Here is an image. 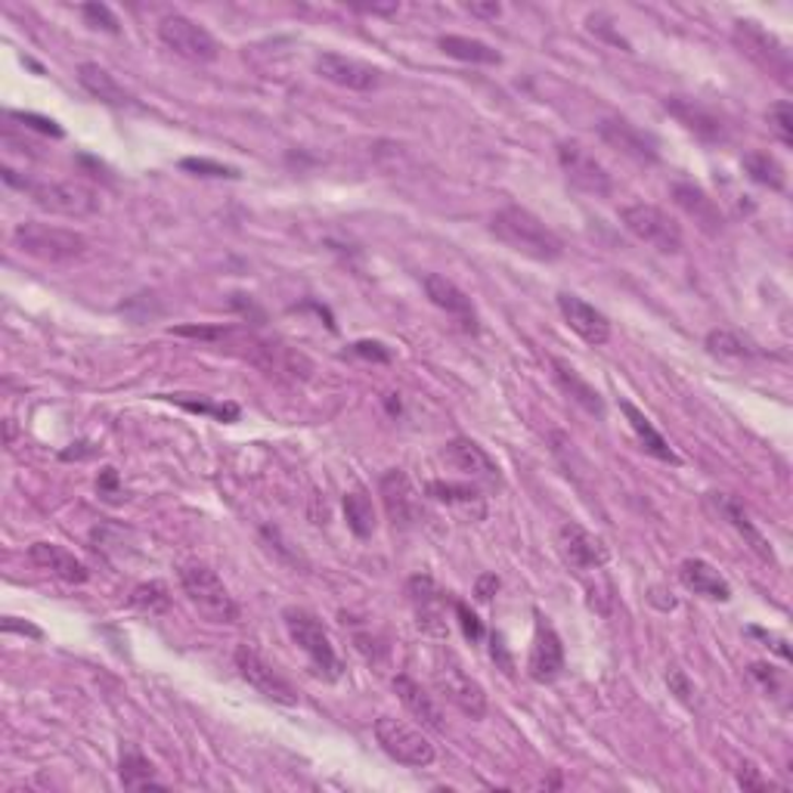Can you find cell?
<instances>
[{
  "label": "cell",
  "instance_id": "19",
  "mask_svg": "<svg viewBox=\"0 0 793 793\" xmlns=\"http://www.w3.org/2000/svg\"><path fill=\"white\" fill-rule=\"evenodd\" d=\"M422 286H425V295L431 298V304L434 308H441L444 313H449L453 320H456V326L465 332H471V335H478L481 329V320H478V310H474V301L465 295L453 279H446L441 273H428L425 279H422Z\"/></svg>",
  "mask_w": 793,
  "mask_h": 793
},
{
  "label": "cell",
  "instance_id": "44",
  "mask_svg": "<svg viewBox=\"0 0 793 793\" xmlns=\"http://www.w3.org/2000/svg\"><path fill=\"white\" fill-rule=\"evenodd\" d=\"M348 353L363 357V360H375V363H391V360H394L391 348H385L382 341H353L348 348Z\"/></svg>",
  "mask_w": 793,
  "mask_h": 793
},
{
  "label": "cell",
  "instance_id": "4",
  "mask_svg": "<svg viewBox=\"0 0 793 793\" xmlns=\"http://www.w3.org/2000/svg\"><path fill=\"white\" fill-rule=\"evenodd\" d=\"M283 620H286V629H289L291 641L308 654L313 673L323 676L326 682H338L345 666H341V658L335 654L329 629L320 623V617L304 611V608H286Z\"/></svg>",
  "mask_w": 793,
  "mask_h": 793
},
{
  "label": "cell",
  "instance_id": "6",
  "mask_svg": "<svg viewBox=\"0 0 793 793\" xmlns=\"http://www.w3.org/2000/svg\"><path fill=\"white\" fill-rule=\"evenodd\" d=\"M375 741L382 744V750L391 759H397L404 766H412V769H428L437 759L434 744L419 729H412L409 722L397 717L375 719Z\"/></svg>",
  "mask_w": 793,
  "mask_h": 793
},
{
  "label": "cell",
  "instance_id": "51",
  "mask_svg": "<svg viewBox=\"0 0 793 793\" xmlns=\"http://www.w3.org/2000/svg\"><path fill=\"white\" fill-rule=\"evenodd\" d=\"M589 28H592V32H599V35H604V38H611L614 44H623V47H629V44L620 38V35H614V32H611V22H604V16H601V13L589 16Z\"/></svg>",
  "mask_w": 793,
  "mask_h": 793
},
{
  "label": "cell",
  "instance_id": "31",
  "mask_svg": "<svg viewBox=\"0 0 793 793\" xmlns=\"http://www.w3.org/2000/svg\"><path fill=\"white\" fill-rule=\"evenodd\" d=\"M446 57L459 59V62H474V65H500L503 53L496 47H490L486 40L465 38V35H444L437 40Z\"/></svg>",
  "mask_w": 793,
  "mask_h": 793
},
{
  "label": "cell",
  "instance_id": "17",
  "mask_svg": "<svg viewBox=\"0 0 793 793\" xmlns=\"http://www.w3.org/2000/svg\"><path fill=\"white\" fill-rule=\"evenodd\" d=\"M434 682H437V692L453 704L459 707L468 719H484L486 717V695L484 688L474 682V678L465 673L459 663H446L434 673Z\"/></svg>",
  "mask_w": 793,
  "mask_h": 793
},
{
  "label": "cell",
  "instance_id": "20",
  "mask_svg": "<svg viewBox=\"0 0 793 793\" xmlns=\"http://www.w3.org/2000/svg\"><path fill=\"white\" fill-rule=\"evenodd\" d=\"M558 310H562L564 323L577 332L586 345L599 348V345H608V341H611V320H608L599 308H592L589 301H582L580 295L562 291V295H558Z\"/></svg>",
  "mask_w": 793,
  "mask_h": 793
},
{
  "label": "cell",
  "instance_id": "41",
  "mask_svg": "<svg viewBox=\"0 0 793 793\" xmlns=\"http://www.w3.org/2000/svg\"><path fill=\"white\" fill-rule=\"evenodd\" d=\"M180 168H183V171H190V175H195V177H230V180L239 177L236 168H230V165H220V161H212V158H183V161H180Z\"/></svg>",
  "mask_w": 793,
  "mask_h": 793
},
{
  "label": "cell",
  "instance_id": "42",
  "mask_svg": "<svg viewBox=\"0 0 793 793\" xmlns=\"http://www.w3.org/2000/svg\"><path fill=\"white\" fill-rule=\"evenodd\" d=\"M666 685H670V695H676V700H682L685 707H695L697 704V688L692 678L685 676L678 666H673L670 673H666Z\"/></svg>",
  "mask_w": 793,
  "mask_h": 793
},
{
  "label": "cell",
  "instance_id": "3",
  "mask_svg": "<svg viewBox=\"0 0 793 793\" xmlns=\"http://www.w3.org/2000/svg\"><path fill=\"white\" fill-rule=\"evenodd\" d=\"M13 245L28 257H38L47 264H65V261H77L84 257L91 242L87 236L77 230H65V227H53V224H38V220H25L13 230Z\"/></svg>",
  "mask_w": 793,
  "mask_h": 793
},
{
  "label": "cell",
  "instance_id": "35",
  "mask_svg": "<svg viewBox=\"0 0 793 793\" xmlns=\"http://www.w3.org/2000/svg\"><path fill=\"white\" fill-rule=\"evenodd\" d=\"M168 604H171L168 586L158 580L143 582L131 592V608L143 611V614H161V611H168Z\"/></svg>",
  "mask_w": 793,
  "mask_h": 793
},
{
  "label": "cell",
  "instance_id": "28",
  "mask_svg": "<svg viewBox=\"0 0 793 793\" xmlns=\"http://www.w3.org/2000/svg\"><path fill=\"white\" fill-rule=\"evenodd\" d=\"M394 692L400 697V704L407 707L412 717L419 719L428 729H444V717H441V707L434 704V697L428 695L425 688L409 676H394Z\"/></svg>",
  "mask_w": 793,
  "mask_h": 793
},
{
  "label": "cell",
  "instance_id": "43",
  "mask_svg": "<svg viewBox=\"0 0 793 793\" xmlns=\"http://www.w3.org/2000/svg\"><path fill=\"white\" fill-rule=\"evenodd\" d=\"M453 608H456V617H459V623H462L465 639H471V641L484 639V623L478 620V614H474V611H468V604H465V601H456Z\"/></svg>",
  "mask_w": 793,
  "mask_h": 793
},
{
  "label": "cell",
  "instance_id": "33",
  "mask_svg": "<svg viewBox=\"0 0 793 793\" xmlns=\"http://www.w3.org/2000/svg\"><path fill=\"white\" fill-rule=\"evenodd\" d=\"M118 774H121V784L131 788V791H146V788H165V781L155 774V766L146 759V756L128 747L121 754V762H118Z\"/></svg>",
  "mask_w": 793,
  "mask_h": 793
},
{
  "label": "cell",
  "instance_id": "47",
  "mask_svg": "<svg viewBox=\"0 0 793 793\" xmlns=\"http://www.w3.org/2000/svg\"><path fill=\"white\" fill-rule=\"evenodd\" d=\"M737 784H741L744 791H769V788H774L772 781H769V778H762V774H759V769H756V766H750V762L737 769Z\"/></svg>",
  "mask_w": 793,
  "mask_h": 793
},
{
  "label": "cell",
  "instance_id": "18",
  "mask_svg": "<svg viewBox=\"0 0 793 793\" xmlns=\"http://www.w3.org/2000/svg\"><path fill=\"white\" fill-rule=\"evenodd\" d=\"M444 459L453 465L456 471H462L465 478H471L474 484L484 486L503 484V471H500V465L493 462V456H490L481 444H474L471 437H453V441L446 444Z\"/></svg>",
  "mask_w": 793,
  "mask_h": 793
},
{
  "label": "cell",
  "instance_id": "34",
  "mask_svg": "<svg viewBox=\"0 0 793 793\" xmlns=\"http://www.w3.org/2000/svg\"><path fill=\"white\" fill-rule=\"evenodd\" d=\"M345 518H348V527L360 540L372 537V530H375V508H372V500H369L363 490H353V493L345 496Z\"/></svg>",
  "mask_w": 793,
  "mask_h": 793
},
{
  "label": "cell",
  "instance_id": "32",
  "mask_svg": "<svg viewBox=\"0 0 793 793\" xmlns=\"http://www.w3.org/2000/svg\"><path fill=\"white\" fill-rule=\"evenodd\" d=\"M741 168H744V175L750 177L754 183L769 187L774 193H784V187H788V171H784V165H781L772 153H766V149H756V153L744 155Z\"/></svg>",
  "mask_w": 793,
  "mask_h": 793
},
{
  "label": "cell",
  "instance_id": "9",
  "mask_svg": "<svg viewBox=\"0 0 793 793\" xmlns=\"http://www.w3.org/2000/svg\"><path fill=\"white\" fill-rule=\"evenodd\" d=\"M158 38L168 50H175L177 57L190 59V62H214L220 57V44L214 40L212 32L180 13L158 22Z\"/></svg>",
  "mask_w": 793,
  "mask_h": 793
},
{
  "label": "cell",
  "instance_id": "27",
  "mask_svg": "<svg viewBox=\"0 0 793 793\" xmlns=\"http://www.w3.org/2000/svg\"><path fill=\"white\" fill-rule=\"evenodd\" d=\"M620 409H623L626 422H629V428L636 431L641 449H645L648 456H654V459H660V462H670V465L682 462V459L676 456V449L670 446V441L660 434L658 428L651 425V419H648L639 407H633L629 400H620Z\"/></svg>",
  "mask_w": 793,
  "mask_h": 793
},
{
  "label": "cell",
  "instance_id": "23",
  "mask_svg": "<svg viewBox=\"0 0 793 793\" xmlns=\"http://www.w3.org/2000/svg\"><path fill=\"white\" fill-rule=\"evenodd\" d=\"M670 195H673V202H676L682 212L688 214V217H695V224L700 230L710 232V236L722 232L725 214L717 205V199H710L697 183H673Z\"/></svg>",
  "mask_w": 793,
  "mask_h": 793
},
{
  "label": "cell",
  "instance_id": "1",
  "mask_svg": "<svg viewBox=\"0 0 793 793\" xmlns=\"http://www.w3.org/2000/svg\"><path fill=\"white\" fill-rule=\"evenodd\" d=\"M490 232L508 245L512 252L533 257L542 264H552L564 257V242L558 232L552 230L542 217L527 212L521 205H505L490 217Z\"/></svg>",
  "mask_w": 793,
  "mask_h": 793
},
{
  "label": "cell",
  "instance_id": "14",
  "mask_svg": "<svg viewBox=\"0 0 793 793\" xmlns=\"http://www.w3.org/2000/svg\"><path fill=\"white\" fill-rule=\"evenodd\" d=\"M379 493H382V503H385L387 518L394 521V527L409 530V527L419 524V518H422V496L416 493L412 481L400 468H391V471L382 474Z\"/></svg>",
  "mask_w": 793,
  "mask_h": 793
},
{
  "label": "cell",
  "instance_id": "36",
  "mask_svg": "<svg viewBox=\"0 0 793 793\" xmlns=\"http://www.w3.org/2000/svg\"><path fill=\"white\" fill-rule=\"evenodd\" d=\"M707 350L717 353V357H732V360H744V357H754V345H747L741 335L729 329H713L707 335Z\"/></svg>",
  "mask_w": 793,
  "mask_h": 793
},
{
  "label": "cell",
  "instance_id": "10",
  "mask_svg": "<svg viewBox=\"0 0 793 793\" xmlns=\"http://www.w3.org/2000/svg\"><path fill=\"white\" fill-rule=\"evenodd\" d=\"M558 161L567 180L589 195H611L614 193V180L608 175V168L601 165L596 155L577 140H562L558 143Z\"/></svg>",
  "mask_w": 793,
  "mask_h": 793
},
{
  "label": "cell",
  "instance_id": "45",
  "mask_svg": "<svg viewBox=\"0 0 793 793\" xmlns=\"http://www.w3.org/2000/svg\"><path fill=\"white\" fill-rule=\"evenodd\" d=\"M13 121H22L25 128H32V131H40V134L47 136H62V128H59L53 118H44V116H35V112H10Z\"/></svg>",
  "mask_w": 793,
  "mask_h": 793
},
{
  "label": "cell",
  "instance_id": "52",
  "mask_svg": "<svg viewBox=\"0 0 793 793\" xmlns=\"http://www.w3.org/2000/svg\"><path fill=\"white\" fill-rule=\"evenodd\" d=\"M493 660H500V666H503L505 673H512V670H515V663H512V658H508L505 641L500 633H493Z\"/></svg>",
  "mask_w": 793,
  "mask_h": 793
},
{
  "label": "cell",
  "instance_id": "7",
  "mask_svg": "<svg viewBox=\"0 0 793 793\" xmlns=\"http://www.w3.org/2000/svg\"><path fill=\"white\" fill-rule=\"evenodd\" d=\"M623 227L633 232L636 239H641L645 245L658 249L663 254H678L682 252V227L673 214H666L658 205H629L620 212Z\"/></svg>",
  "mask_w": 793,
  "mask_h": 793
},
{
  "label": "cell",
  "instance_id": "24",
  "mask_svg": "<svg viewBox=\"0 0 793 793\" xmlns=\"http://www.w3.org/2000/svg\"><path fill=\"white\" fill-rule=\"evenodd\" d=\"M28 562L62 582H87V577H91L87 564L75 558L69 549L57 545V542H35L28 549Z\"/></svg>",
  "mask_w": 793,
  "mask_h": 793
},
{
  "label": "cell",
  "instance_id": "53",
  "mask_svg": "<svg viewBox=\"0 0 793 793\" xmlns=\"http://www.w3.org/2000/svg\"><path fill=\"white\" fill-rule=\"evenodd\" d=\"M97 490L103 493V496H109V493H118L116 468H103V474H99V481H97Z\"/></svg>",
  "mask_w": 793,
  "mask_h": 793
},
{
  "label": "cell",
  "instance_id": "38",
  "mask_svg": "<svg viewBox=\"0 0 793 793\" xmlns=\"http://www.w3.org/2000/svg\"><path fill=\"white\" fill-rule=\"evenodd\" d=\"M769 124H772L774 136L784 143V146H793V106L791 99H778L774 106H769Z\"/></svg>",
  "mask_w": 793,
  "mask_h": 793
},
{
  "label": "cell",
  "instance_id": "30",
  "mask_svg": "<svg viewBox=\"0 0 793 793\" xmlns=\"http://www.w3.org/2000/svg\"><path fill=\"white\" fill-rule=\"evenodd\" d=\"M717 496V505H719V512L732 521V527H735L737 533L744 537V540L750 542V549H754L756 555L762 558V562H774V552H772V545H769V540L759 533L754 527V521H750V515H747V508L744 505L737 503V500H732V496H725V493H713Z\"/></svg>",
  "mask_w": 793,
  "mask_h": 793
},
{
  "label": "cell",
  "instance_id": "50",
  "mask_svg": "<svg viewBox=\"0 0 793 793\" xmlns=\"http://www.w3.org/2000/svg\"><path fill=\"white\" fill-rule=\"evenodd\" d=\"M465 10H468L471 16H481V20H496V16L503 13V7H500L496 0H493V3H468Z\"/></svg>",
  "mask_w": 793,
  "mask_h": 793
},
{
  "label": "cell",
  "instance_id": "46",
  "mask_svg": "<svg viewBox=\"0 0 793 793\" xmlns=\"http://www.w3.org/2000/svg\"><path fill=\"white\" fill-rule=\"evenodd\" d=\"M175 335L183 338H202V341H217V338H227L230 329L227 326H175Z\"/></svg>",
  "mask_w": 793,
  "mask_h": 793
},
{
  "label": "cell",
  "instance_id": "49",
  "mask_svg": "<svg viewBox=\"0 0 793 793\" xmlns=\"http://www.w3.org/2000/svg\"><path fill=\"white\" fill-rule=\"evenodd\" d=\"M3 633H22V636H32V639H40V636H44L38 626H32V623H16V617H3Z\"/></svg>",
  "mask_w": 793,
  "mask_h": 793
},
{
  "label": "cell",
  "instance_id": "29",
  "mask_svg": "<svg viewBox=\"0 0 793 793\" xmlns=\"http://www.w3.org/2000/svg\"><path fill=\"white\" fill-rule=\"evenodd\" d=\"M552 369H555L552 375H555L558 387H562L564 394H567L577 407L586 409L589 416H599V419L604 416V400H601V394L582 379L577 369L570 367V363H564V360H552Z\"/></svg>",
  "mask_w": 793,
  "mask_h": 793
},
{
  "label": "cell",
  "instance_id": "37",
  "mask_svg": "<svg viewBox=\"0 0 793 793\" xmlns=\"http://www.w3.org/2000/svg\"><path fill=\"white\" fill-rule=\"evenodd\" d=\"M425 493L431 500H437V503H446V505H471V503H481V490L471 484H449V481H431L425 486Z\"/></svg>",
  "mask_w": 793,
  "mask_h": 793
},
{
  "label": "cell",
  "instance_id": "12",
  "mask_svg": "<svg viewBox=\"0 0 793 793\" xmlns=\"http://www.w3.org/2000/svg\"><path fill=\"white\" fill-rule=\"evenodd\" d=\"M313 69L323 81H329L335 87H345V91H357V94H369L382 84L379 65H369L363 59L341 57V53H320L313 59Z\"/></svg>",
  "mask_w": 793,
  "mask_h": 793
},
{
  "label": "cell",
  "instance_id": "5",
  "mask_svg": "<svg viewBox=\"0 0 793 793\" xmlns=\"http://www.w3.org/2000/svg\"><path fill=\"white\" fill-rule=\"evenodd\" d=\"M180 586L193 608L212 623H239V604L230 596L224 580L214 574L208 564L190 562L180 567Z\"/></svg>",
  "mask_w": 793,
  "mask_h": 793
},
{
  "label": "cell",
  "instance_id": "22",
  "mask_svg": "<svg viewBox=\"0 0 793 793\" xmlns=\"http://www.w3.org/2000/svg\"><path fill=\"white\" fill-rule=\"evenodd\" d=\"M599 134L604 143H611L617 153L636 158L639 165H654L658 161V140L651 134H645L636 124H629L626 118H604Z\"/></svg>",
  "mask_w": 793,
  "mask_h": 793
},
{
  "label": "cell",
  "instance_id": "15",
  "mask_svg": "<svg viewBox=\"0 0 793 793\" xmlns=\"http://www.w3.org/2000/svg\"><path fill=\"white\" fill-rule=\"evenodd\" d=\"M558 552H562L564 564L574 570H599L611 562L608 545L577 521H564L558 527Z\"/></svg>",
  "mask_w": 793,
  "mask_h": 793
},
{
  "label": "cell",
  "instance_id": "11",
  "mask_svg": "<svg viewBox=\"0 0 793 793\" xmlns=\"http://www.w3.org/2000/svg\"><path fill=\"white\" fill-rule=\"evenodd\" d=\"M232 660H236L239 676L245 678L254 692H261V695L271 697L276 704H286V707H295V704H298V692L291 688L289 678L279 676L271 663L254 651L252 645H239L236 654H232Z\"/></svg>",
  "mask_w": 793,
  "mask_h": 793
},
{
  "label": "cell",
  "instance_id": "48",
  "mask_svg": "<svg viewBox=\"0 0 793 793\" xmlns=\"http://www.w3.org/2000/svg\"><path fill=\"white\" fill-rule=\"evenodd\" d=\"M496 589H500V577L496 574H484V577H478L474 596H478V601H490L496 596Z\"/></svg>",
  "mask_w": 793,
  "mask_h": 793
},
{
  "label": "cell",
  "instance_id": "8",
  "mask_svg": "<svg viewBox=\"0 0 793 793\" xmlns=\"http://www.w3.org/2000/svg\"><path fill=\"white\" fill-rule=\"evenodd\" d=\"M735 44L741 47L744 57H750L759 65L766 69L769 75H774L778 81H791L793 62H791V50L781 44V38H774L769 28H762L759 22L754 20H737L735 22Z\"/></svg>",
  "mask_w": 793,
  "mask_h": 793
},
{
  "label": "cell",
  "instance_id": "40",
  "mask_svg": "<svg viewBox=\"0 0 793 793\" xmlns=\"http://www.w3.org/2000/svg\"><path fill=\"white\" fill-rule=\"evenodd\" d=\"M81 16H84V22H87L91 28H103V32H109V35H118V32H121V22H118V16L106 7V3H84V7H81Z\"/></svg>",
  "mask_w": 793,
  "mask_h": 793
},
{
  "label": "cell",
  "instance_id": "25",
  "mask_svg": "<svg viewBox=\"0 0 793 793\" xmlns=\"http://www.w3.org/2000/svg\"><path fill=\"white\" fill-rule=\"evenodd\" d=\"M77 84H81L91 97L99 99V103H109V106H118V109L136 106L134 94L124 91V84H121L109 69H103L99 62H81V65H77Z\"/></svg>",
  "mask_w": 793,
  "mask_h": 793
},
{
  "label": "cell",
  "instance_id": "2",
  "mask_svg": "<svg viewBox=\"0 0 793 793\" xmlns=\"http://www.w3.org/2000/svg\"><path fill=\"white\" fill-rule=\"evenodd\" d=\"M3 180L10 187H20L32 195V202L50 214H62V217H91L99 212V195L84 187V183H72V180H22L16 177L13 168H3Z\"/></svg>",
  "mask_w": 793,
  "mask_h": 793
},
{
  "label": "cell",
  "instance_id": "16",
  "mask_svg": "<svg viewBox=\"0 0 793 793\" xmlns=\"http://www.w3.org/2000/svg\"><path fill=\"white\" fill-rule=\"evenodd\" d=\"M564 670V645L562 636L555 633V626L549 620L537 614V629H533V645H530V658H527V676L533 682H555Z\"/></svg>",
  "mask_w": 793,
  "mask_h": 793
},
{
  "label": "cell",
  "instance_id": "26",
  "mask_svg": "<svg viewBox=\"0 0 793 793\" xmlns=\"http://www.w3.org/2000/svg\"><path fill=\"white\" fill-rule=\"evenodd\" d=\"M678 580L688 592H695L700 599L710 601H729L732 599V586L719 574L717 567L704 558H685L678 567Z\"/></svg>",
  "mask_w": 793,
  "mask_h": 793
},
{
  "label": "cell",
  "instance_id": "21",
  "mask_svg": "<svg viewBox=\"0 0 793 793\" xmlns=\"http://www.w3.org/2000/svg\"><path fill=\"white\" fill-rule=\"evenodd\" d=\"M407 596L416 608V617H419V626L431 633V636H446V596L437 582L425 577V574H416L407 580Z\"/></svg>",
  "mask_w": 793,
  "mask_h": 793
},
{
  "label": "cell",
  "instance_id": "39",
  "mask_svg": "<svg viewBox=\"0 0 793 793\" xmlns=\"http://www.w3.org/2000/svg\"><path fill=\"white\" fill-rule=\"evenodd\" d=\"M177 407L190 409V412H202V416H214L220 422H236L239 419V407L236 404H205V400H187V397H168Z\"/></svg>",
  "mask_w": 793,
  "mask_h": 793
},
{
  "label": "cell",
  "instance_id": "13",
  "mask_svg": "<svg viewBox=\"0 0 793 793\" xmlns=\"http://www.w3.org/2000/svg\"><path fill=\"white\" fill-rule=\"evenodd\" d=\"M663 109L676 118L688 134H695L704 143H725L729 140V121L719 116L713 106H707L700 99L666 97L663 99Z\"/></svg>",
  "mask_w": 793,
  "mask_h": 793
}]
</instances>
